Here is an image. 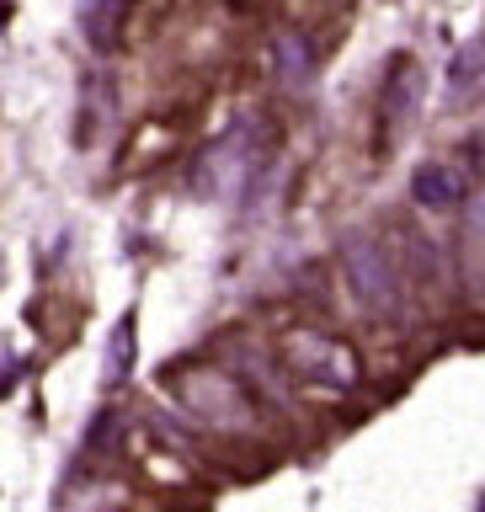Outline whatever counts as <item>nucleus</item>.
<instances>
[{"label": "nucleus", "instance_id": "obj_5", "mask_svg": "<svg viewBox=\"0 0 485 512\" xmlns=\"http://www.w3.org/2000/svg\"><path fill=\"white\" fill-rule=\"evenodd\" d=\"M256 166V144H251V128H235V134H224L214 150L203 155V192H214V198H224V192H235L240 182L251 176Z\"/></svg>", "mask_w": 485, "mask_h": 512}, {"label": "nucleus", "instance_id": "obj_2", "mask_svg": "<svg viewBox=\"0 0 485 512\" xmlns=\"http://www.w3.org/2000/svg\"><path fill=\"white\" fill-rule=\"evenodd\" d=\"M278 358L288 374L315 384V390H352L358 384V352L331 331H288L278 342Z\"/></svg>", "mask_w": 485, "mask_h": 512}, {"label": "nucleus", "instance_id": "obj_8", "mask_svg": "<svg viewBox=\"0 0 485 512\" xmlns=\"http://www.w3.org/2000/svg\"><path fill=\"white\" fill-rule=\"evenodd\" d=\"M272 70H278V86L283 91H310L315 80V43L304 32H283L272 43Z\"/></svg>", "mask_w": 485, "mask_h": 512}, {"label": "nucleus", "instance_id": "obj_1", "mask_svg": "<svg viewBox=\"0 0 485 512\" xmlns=\"http://www.w3.org/2000/svg\"><path fill=\"white\" fill-rule=\"evenodd\" d=\"M342 272H347V288L358 299L363 315L374 320H400L406 315V278H400L395 256L384 251L379 235H347L342 240Z\"/></svg>", "mask_w": 485, "mask_h": 512}, {"label": "nucleus", "instance_id": "obj_4", "mask_svg": "<svg viewBox=\"0 0 485 512\" xmlns=\"http://www.w3.org/2000/svg\"><path fill=\"white\" fill-rule=\"evenodd\" d=\"M182 395H187L192 416H203L208 427H224V432L251 427V400H246V390H240L235 379H224V374H192L182 384Z\"/></svg>", "mask_w": 485, "mask_h": 512}, {"label": "nucleus", "instance_id": "obj_9", "mask_svg": "<svg viewBox=\"0 0 485 512\" xmlns=\"http://www.w3.org/2000/svg\"><path fill=\"white\" fill-rule=\"evenodd\" d=\"M112 118H118V96H112V80L107 75H86V86H80V118H75V128H80V144H91L102 128H112Z\"/></svg>", "mask_w": 485, "mask_h": 512}, {"label": "nucleus", "instance_id": "obj_3", "mask_svg": "<svg viewBox=\"0 0 485 512\" xmlns=\"http://www.w3.org/2000/svg\"><path fill=\"white\" fill-rule=\"evenodd\" d=\"M422 64L411 54H395L390 59V75H384V91H379V128H384V144H395L406 128L416 123L422 112Z\"/></svg>", "mask_w": 485, "mask_h": 512}, {"label": "nucleus", "instance_id": "obj_11", "mask_svg": "<svg viewBox=\"0 0 485 512\" xmlns=\"http://www.w3.org/2000/svg\"><path fill=\"white\" fill-rule=\"evenodd\" d=\"M134 0H86V38L96 48H112L118 43V32H123V16Z\"/></svg>", "mask_w": 485, "mask_h": 512}, {"label": "nucleus", "instance_id": "obj_6", "mask_svg": "<svg viewBox=\"0 0 485 512\" xmlns=\"http://www.w3.org/2000/svg\"><path fill=\"white\" fill-rule=\"evenodd\" d=\"M411 203L427 208V214H454V208L470 203V182H464L459 166H443V160H432L411 176Z\"/></svg>", "mask_w": 485, "mask_h": 512}, {"label": "nucleus", "instance_id": "obj_10", "mask_svg": "<svg viewBox=\"0 0 485 512\" xmlns=\"http://www.w3.org/2000/svg\"><path fill=\"white\" fill-rule=\"evenodd\" d=\"M134 352H139V310H123L118 326H112V336H107V358H102L107 384H123V379H128Z\"/></svg>", "mask_w": 485, "mask_h": 512}, {"label": "nucleus", "instance_id": "obj_7", "mask_svg": "<svg viewBox=\"0 0 485 512\" xmlns=\"http://www.w3.org/2000/svg\"><path fill=\"white\" fill-rule=\"evenodd\" d=\"M459 267H464V283H470V294L485 304V192H475V198L464 203Z\"/></svg>", "mask_w": 485, "mask_h": 512}]
</instances>
